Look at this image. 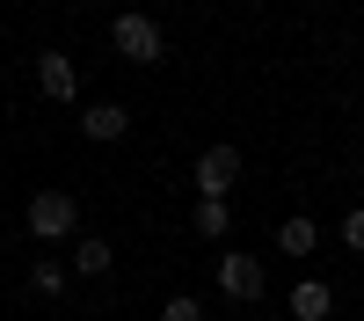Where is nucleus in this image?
<instances>
[{
  "label": "nucleus",
  "mask_w": 364,
  "mask_h": 321,
  "mask_svg": "<svg viewBox=\"0 0 364 321\" xmlns=\"http://www.w3.org/2000/svg\"><path fill=\"white\" fill-rule=\"evenodd\" d=\"M190 219H197V233H204V241H226L233 204H226V197H197V212H190Z\"/></svg>",
  "instance_id": "6e6552de"
},
{
  "label": "nucleus",
  "mask_w": 364,
  "mask_h": 321,
  "mask_svg": "<svg viewBox=\"0 0 364 321\" xmlns=\"http://www.w3.org/2000/svg\"><path fill=\"white\" fill-rule=\"evenodd\" d=\"M29 292L58 300V292H66V263H37V270H29Z\"/></svg>",
  "instance_id": "9b49d317"
},
{
  "label": "nucleus",
  "mask_w": 364,
  "mask_h": 321,
  "mask_svg": "<svg viewBox=\"0 0 364 321\" xmlns=\"http://www.w3.org/2000/svg\"><path fill=\"white\" fill-rule=\"evenodd\" d=\"M233 175H240V146H204L197 154V197H226L233 190Z\"/></svg>",
  "instance_id": "7ed1b4c3"
},
{
  "label": "nucleus",
  "mask_w": 364,
  "mask_h": 321,
  "mask_svg": "<svg viewBox=\"0 0 364 321\" xmlns=\"http://www.w3.org/2000/svg\"><path fill=\"white\" fill-rule=\"evenodd\" d=\"M37 88H44L51 102H73V88H80V80H73V58H66V51H44V58H37Z\"/></svg>",
  "instance_id": "39448f33"
},
{
  "label": "nucleus",
  "mask_w": 364,
  "mask_h": 321,
  "mask_svg": "<svg viewBox=\"0 0 364 321\" xmlns=\"http://www.w3.org/2000/svg\"><path fill=\"white\" fill-rule=\"evenodd\" d=\"M109 263H117V256H109V241H102V233H87V241H73V270H80V278H102Z\"/></svg>",
  "instance_id": "1a4fd4ad"
},
{
  "label": "nucleus",
  "mask_w": 364,
  "mask_h": 321,
  "mask_svg": "<svg viewBox=\"0 0 364 321\" xmlns=\"http://www.w3.org/2000/svg\"><path fill=\"white\" fill-rule=\"evenodd\" d=\"M109 37H117V51H124L132 66H161V51H168V37H161V22H154V15H117V22H109Z\"/></svg>",
  "instance_id": "f03ea898"
},
{
  "label": "nucleus",
  "mask_w": 364,
  "mask_h": 321,
  "mask_svg": "<svg viewBox=\"0 0 364 321\" xmlns=\"http://www.w3.org/2000/svg\"><path fill=\"white\" fill-rule=\"evenodd\" d=\"M161 321H204V300L197 292H175V300L161 307Z\"/></svg>",
  "instance_id": "f8f14e48"
},
{
  "label": "nucleus",
  "mask_w": 364,
  "mask_h": 321,
  "mask_svg": "<svg viewBox=\"0 0 364 321\" xmlns=\"http://www.w3.org/2000/svg\"><path fill=\"white\" fill-rule=\"evenodd\" d=\"M22 226L37 233L44 248H51V241H66V233L80 226V197H66V190H37V197L22 204Z\"/></svg>",
  "instance_id": "f257e3e1"
},
{
  "label": "nucleus",
  "mask_w": 364,
  "mask_h": 321,
  "mask_svg": "<svg viewBox=\"0 0 364 321\" xmlns=\"http://www.w3.org/2000/svg\"><path fill=\"white\" fill-rule=\"evenodd\" d=\"M328 307H336V292H328L321 278H306V285H291V314H299V321H328Z\"/></svg>",
  "instance_id": "0eeeda50"
},
{
  "label": "nucleus",
  "mask_w": 364,
  "mask_h": 321,
  "mask_svg": "<svg viewBox=\"0 0 364 321\" xmlns=\"http://www.w3.org/2000/svg\"><path fill=\"white\" fill-rule=\"evenodd\" d=\"M80 132L109 146V139H124V132H132V110H124V102H95V110L80 117Z\"/></svg>",
  "instance_id": "423d86ee"
},
{
  "label": "nucleus",
  "mask_w": 364,
  "mask_h": 321,
  "mask_svg": "<svg viewBox=\"0 0 364 321\" xmlns=\"http://www.w3.org/2000/svg\"><path fill=\"white\" fill-rule=\"evenodd\" d=\"M219 292L226 300H262V263L255 256H219Z\"/></svg>",
  "instance_id": "20e7f679"
},
{
  "label": "nucleus",
  "mask_w": 364,
  "mask_h": 321,
  "mask_svg": "<svg viewBox=\"0 0 364 321\" xmlns=\"http://www.w3.org/2000/svg\"><path fill=\"white\" fill-rule=\"evenodd\" d=\"M343 241H350V248H364V212H350V219H343Z\"/></svg>",
  "instance_id": "ddd939ff"
},
{
  "label": "nucleus",
  "mask_w": 364,
  "mask_h": 321,
  "mask_svg": "<svg viewBox=\"0 0 364 321\" xmlns=\"http://www.w3.org/2000/svg\"><path fill=\"white\" fill-rule=\"evenodd\" d=\"M154 8H161V0H154Z\"/></svg>",
  "instance_id": "4468645a"
},
{
  "label": "nucleus",
  "mask_w": 364,
  "mask_h": 321,
  "mask_svg": "<svg viewBox=\"0 0 364 321\" xmlns=\"http://www.w3.org/2000/svg\"><path fill=\"white\" fill-rule=\"evenodd\" d=\"M314 241H321L314 219H284V226H277V248H284V256H314Z\"/></svg>",
  "instance_id": "9d476101"
}]
</instances>
